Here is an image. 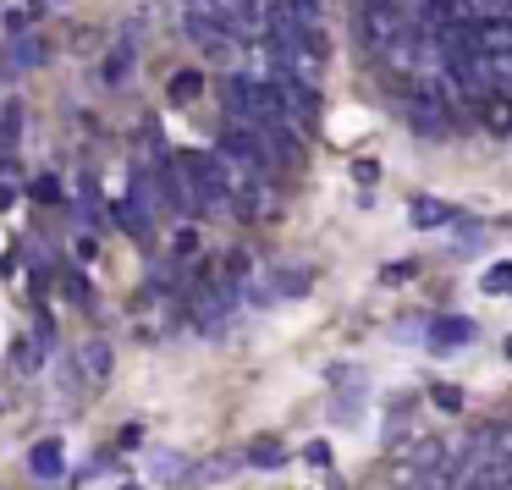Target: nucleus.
Here are the masks:
<instances>
[{
	"mask_svg": "<svg viewBox=\"0 0 512 490\" xmlns=\"http://www.w3.org/2000/svg\"><path fill=\"white\" fill-rule=\"evenodd\" d=\"M248 463H254V468H281V463H287V452H281L276 441H254V446H248Z\"/></svg>",
	"mask_w": 512,
	"mask_h": 490,
	"instance_id": "obj_17",
	"label": "nucleus"
},
{
	"mask_svg": "<svg viewBox=\"0 0 512 490\" xmlns=\"http://www.w3.org/2000/svg\"><path fill=\"white\" fill-rule=\"evenodd\" d=\"M479 122H485L490 133H512V94H490L485 111H479Z\"/></svg>",
	"mask_w": 512,
	"mask_h": 490,
	"instance_id": "obj_15",
	"label": "nucleus"
},
{
	"mask_svg": "<svg viewBox=\"0 0 512 490\" xmlns=\"http://www.w3.org/2000/svg\"><path fill=\"white\" fill-rule=\"evenodd\" d=\"M182 474H188V457L182 452H155L149 457V479H160V485H182Z\"/></svg>",
	"mask_w": 512,
	"mask_h": 490,
	"instance_id": "obj_14",
	"label": "nucleus"
},
{
	"mask_svg": "<svg viewBox=\"0 0 512 490\" xmlns=\"http://www.w3.org/2000/svg\"><path fill=\"white\" fill-rule=\"evenodd\" d=\"M23 116H28L23 100H0V155H12L23 144Z\"/></svg>",
	"mask_w": 512,
	"mask_h": 490,
	"instance_id": "obj_11",
	"label": "nucleus"
},
{
	"mask_svg": "<svg viewBox=\"0 0 512 490\" xmlns=\"http://www.w3.org/2000/svg\"><path fill=\"white\" fill-rule=\"evenodd\" d=\"M28 193H34V199H45V204H50V199H61L56 177H39V182H34V188H28Z\"/></svg>",
	"mask_w": 512,
	"mask_h": 490,
	"instance_id": "obj_24",
	"label": "nucleus"
},
{
	"mask_svg": "<svg viewBox=\"0 0 512 490\" xmlns=\"http://www.w3.org/2000/svg\"><path fill=\"white\" fill-rule=\"evenodd\" d=\"M430 397H435V408H446V413H463V391H457V386H435Z\"/></svg>",
	"mask_w": 512,
	"mask_h": 490,
	"instance_id": "obj_22",
	"label": "nucleus"
},
{
	"mask_svg": "<svg viewBox=\"0 0 512 490\" xmlns=\"http://www.w3.org/2000/svg\"><path fill=\"white\" fill-rule=\"evenodd\" d=\"M182 34H188V45L199 50V56H210V61H226L237 50V39L226 34L215 17H204V12H182Z\"/></svg>",
	"mask_w": 512,
	"mask_h": 490,
	"instance_id": "obj_1",
	"label": "nucleus"
},
{
	"mask_svg": "<svg viewBox=\"0 0 512 490\" xmlns=\"http://www.w3.org/2000/svg\"><path fill=\"white\" fill-rule=\"evenodd\" d=\"M127 490H133V485H127Z\"/></svg>",
	"mask_w": 512,
	"mask_h": 490,
	"instance_id": "obj_30",
	"label": "nucleus"
},
{
	"mask_svg": "<svg viewBox=\"0 0 512 490\" xmlns=\"http://www.w3.org/2000/svg\"><path fill=\"white\" fill-rule=\"evenodd\" d=\"M199 248V232H177V254H193Z\"/></svg>",
	"mask_w": 512,
	"mask_h": 490,
	"instance_id": "obj_26",
	"label": "nucleus"
},
{
	"mask_svg": "<svg viewBox=\"0 0 512 490\" xmlns=\"http://www.w3.org/2000/svg\"><path fill=\"white\" fill-rule=\"evenodd\" d=\"M474 336H479L474 314H441V320H430V347H468Z\"/></svg>",
	"mask_w": 512,
	"mask_h": 490,
	"instance_id": "obj_5",
	"label": "nucleus"
},
{
	"mask_svg": "<svg viewBox=\"0 0 512 490\" xmlns=\"http://www.w3.org/2000/svg\"><path fill=\"white\" fill-rule=\"evenodd\" d=\"M17 199V182H12V166H0V210H12Z\"/></svg>",
	"mask_w": 512,
	"mask_h": 490,
	"instance_id": "obj_23",
	"label": "nucleus"
},
{
	"mask_svg": "<svg viewBox=\"0 0 512 490\" xmlns=\"http://www.w3.org/2000/svg\"><path fill=\"white\" fill-rule=\"evenodd\" d=\"M408 122L419 133H446V100L441 94H413L408 100Z\"/></svg>",
	"mask_w": 512,
	"mask_h": 490,
	"instance_id": "obj_6",
	"label": "nucleus"
},
{
	"mask_svg": "<svg viewBox=\"0 0 512 490\" xmlns=\"http://www.w3.org/2000/svg\"><path fill=\"white\" fill-rule=\"evenodd\" d=\"M248 463V452H215L204 457V463H193L188 474H182V490H204V485H221V479H232L237 468Z\"/></svg>",
	"mask_w": 512,
	"mask_h": 490,
	"instance_id": "obj_3",
	"label": "nucleus"
},
{
	"mask_svg": "<svg viewBox=\"0 0 512 490\" xmlns=\"http://www.w3.org/2000/svg\"><path fill=\"white\" fill-rule=\"evenodd\" d=\"M78 364L89 369V380L100 386V380L111 375V347H105V342H89V347H83V358H78Z\"/></svg>",
	"mask_w": 512,
	"mask_h": 490,
	"instance_id": "obj_16",
	"label": "nucleus"
},
{
	"mask_svg": "<svg viewBox=\"0 0 512 490\" xmlns=\"http://www.w3.org/2000/svg\"><path fill=\"white\" fill-rule=\"evenodd\" d=\"M402 34H413V28H408V17H402L397 0H386V6H369V12H364V39H369V50L397 45Z\"/></svg>",
	"mask_w": 512,
	"mask_h": 490,
	"instance_id": "obj_2",
	"label": "nucleus"
},
{
	"mask_svg": "<svg viewBox=\"0 0 512 490\" xmlns=\"http://www.w3.org/2000/svg\"><path fill=\"white\" fill-rule=\"evenodd\" d=\"M23 6H34V12H39V6H61V0H23Z\"/></svg>",
	"mask_w": 512,
	"mask_h": 490,
	"instance_id": "obj_28",
	"label": "nucleus"
},
{
	"mask_svg": "<svg viewBox=\"0 0 512 490\" xmlns=\"http://www.w3.org/2000/svg\"><path fill=\"white\" fill-rule=\"evenodd\" d=\"M105 83H111V89H122V83L127 78H133V45H127V39H122V45H111V50H105Z\"/></svg>",
	"mask_w": 512,
	"mask_h": 490,
	"instance_id": "obj_13",
	"label": "nucleus"
},
{
	"mask_svg": "<svg viewBox=\"0 0 512 490\" xmlns=\"http://www.w3.org/2000/svg\"><path fill=\"white\" fill-rule=\"evenodd\" d=\"M193 89H199V78H193V72H188V78H177V83H171V94H177V100H188Z\"/></svg>",
	"mask_w": 512,
	"mask_h": 490,
	"instance_id": "obj_25",
	"label": "nucleus"
},
{
	"mask_svg": "<svg viewBox=\"0 0 512 490\" xmlns=\"http://www.w3.org/2000/svg\"><path fill=\"white\" fill-rule=\"evenodd\" d=\"M413 17H424V28H457L474 23V0H413Z\"/></svg>",
	"mask_w": 512,
	"mask_h": 490,
	"instance_id": "obj_4",
	"label": "nucleus"
},
{
	"mask_svg": "<svg viewBox=\"0 0 512 490\" xmlns=\"http://www.w3.org/2000/svg\"><path fill=\"white\" fill-rule=\"evenodd\" d=\"M507 358H512V336H507Z\"/></svg>",
	"mask_w": 512,
	"mask_h": 490,
	"instance_id": "obj_29",
	"label": "nucleus"
},
{
	"mask_svg": "<svg viewBox=\"0 0 512 490\" xmlns=\"http://www.w3.org/2000/svg\"><path fill=\"white\" fill-rule=\"evenodd\" d=\"M474 50L479 56H512V23L496 17V23H474Z\"/></svg>",
	"mask_w": 512,
	"mask_h": 490,
	"instance_id": "obj_9",
	"label": "nucleus"
},
{
	"mask_svg": "<svg viewBox=\"0 0 512 490\" xmlns=\"http://www.w3.org/2000/svg\"><path fill=\"white\" fill-rule=\"evenodd\" d=\"M116 221H122L133 237H149V199H138V193L116 199Z\"/></svg>",
	"mask_w": 512,
	"mask_h": 490,
	"instance_id": "obj_12",
	"label": "nucleus"
},
{
	"mask_svg": "<svg viewBox=\"0 0 512 490\" xmlns=\"http://www.w3.org/2000/svg\"><path fill=\"white\" fill-rule=\"evenodd\" d=\"M479 287H485L490 298H501V292H512V265H490V270H485V281H479Z\"/></svg>",
	"mask_w": 512,
	"mask_h": 490,
	"instance_id": "obj_18",
	"label": "nucleus"
},
{
	"mask_svg": "<svg viewBox=\"0 0 512 490\" xmlns=\"http://www.w3.org/2000/svg\"><path fill=\"white\" fill-rule=\"evenodd\" d=\"M408 221L419 226V232H441V226H457V210L441 199H413L408 204Z\"/></svg>",
	"mask_w": 512,
	"mask_h": 490,
	"instance_id": "obj_8",
	"label": "nucleus"
},
{
	"mask_svg": "<svg viewBox=\"0 0 512 490\" xmlns=\"http://www.w3.org/2000/svg\"><path fill=\"white\" fill-rule=\"evenodd\" d=\"M12 364H17V375H34V369H39V342H17L12 347Z\"/></svg>",
	"mask_w": 512,
	"mask_h": 490,
	"instance_id": "obj_19",
	"label": "nucleus"
},
{
	"mask_svg": "<svg viewBox=\"0 0 512 490\" xmlns=\"http://www.w3.org/2000/svg\"><path fill=\"white\" fill-rule=\"evenodd\" d=\"M402 276H413V265H386L380 270V281H402Z\"/></svg>",
	"mask_w": 512,
	"mask_h": 490,
	"instance_id": "obj_27",
	"label": "nucleus"
},
{
	"mask_svg": "<svg viewBox=\"0 0 512 490\" xmlns=\"http://www.w3.org/2000/svg\"><path fill=\"white\" fill-rule=\"evenodd\" d=\"M490 452H496V463L512 468V424H496V430H490Z\"/></svg>",
	"mask_w": 512,
	"mask_h": 490,
	"instance_id": "obj_20",
	"label": "nucleus"
},
{
	"mask_svg": "<svg viewBox=\"0 0 512 490\" xmlns=\"http://www.w3.org/2000/svg\"><path fill=\"white\" fill-rule=\"evenodd\" d=\"M6 56H12V61H6L12 72H28V67H45V61H50V45H45L39 34H17Z\"/></svg>",
	"mask_w": 512,
	"mask_h": 490,
	"instance_id": "obj_10",
	"label": "nucleus"
},
{
	"mask_svg": "<svg viewBox=\"0 0 512 490\" xmlns=\"http://www.w3.org/2000/svg\"><path fill=\"white\" fill-rule=\"evenodd\" d=\"M61 468H67V446H61L56 435L34 441V452H28V474H34V479H56Z\"/></svg>",
	"mask_w": 512,
	"mask_h": 490,
	"instance_id": "obj_7",
	"label": "nucleus"
},
{
	"mask_svg": "<svg viewBox=\"0 0 512 490\" xmlns=\"http://www.w3.org/2000/svg\"><path fill=\"white\" fill-rule=\"evenodd\" d=\"M457 232H463V237H457V254H479V248H485V226L463 221V226H457Z\"/></svg>",
	"mask_w": 512,
	"mask_h": 490,
	"instance_id": "obj_21",
	"label": "nucleus"
}]
</instances>
